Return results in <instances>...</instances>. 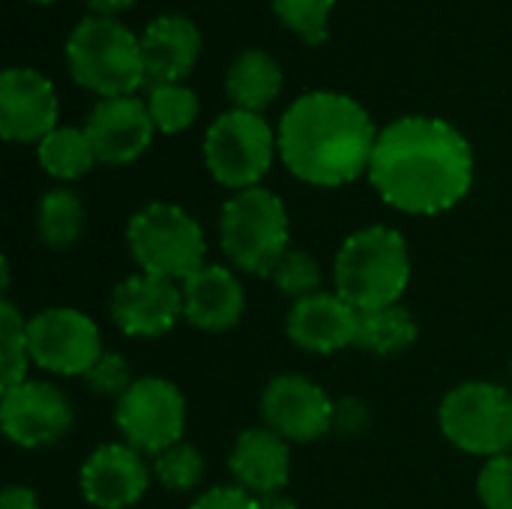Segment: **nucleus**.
<instances>
[{
  "label": "nucleus",
  "mask_w": 512,
  "mask_h": 509,
  "mask_svg": "<svg viewBox=\"0 0 512 509\" xmlns=\"http://www.w3.org/2000/svg\"><path fill=\"white\" fill-rule=\"evenodd\" d=\"M108 312L114 327L129 339H159L183 318V291L177 282L135 273L114 285Z\"/></svg>",
  "instance_id": "13"
},
{
  "label": "nucleus",
  "mask_w": 512,
  "mask_h": 509,
  "mask_svg": "<svg viewBox=\"0 0 512 509\" xmlns=\"http://www.w3.org/2000/svg\"><path fill=\"white\" fill-rule=\"evenodd\" d=\"M438 426L468 456H507L512 453V393L495 381H465L441 399Z\"/></svg>",
  "instance_id": "7"
},
{
  "label": "nucleus",
  "mask_w": 512,
  "mask_h": 509,
  "mask_svg": "<svg viewBox=\"0 0 512 509\" xmlns=\"http://www.w3.org/2000/svg\"><path fill=\"white\" fill-rule=\"evenodd\" d=\"M258 509H300V507H297V501H294V498H288V495L276 492V495H264V498H258Z\"/></svg>",
  "instance_id": "36"
},
{
  "label": "nucleus",
  "mask_w": 512,
  "mask_h": 509,
  "mask_svg": "<svg viewBox=\"0 0 512 509\" xmlns=\"http://www.w3.org/2000/svg\"><path fill=\"white\" fill-rule=\"evenodd\" d=\"M150 474L144 453L129 444H102L93 450L81 468V495L96 509H129L135 507L147 489Z\"/></svg>",
  "instance_id": "16"
},
{
  "label": "nucleus",
  "mask_w": 512,
  "mask_h": 509,
  "mask_svg": "<svg viewBox=\"0 0 512 509\" xmlns=\"http://www.w3.org/2000/svg\"><path fill=\"white\" fill-rule=\"evenodd\" d=\"M75 423L69 396L45 381H21L0 393V429L21 450L57 444Z\"/></svg>",
  "instance_id": "11"
},
{
  "label": "nucleus",
  "mask_w": 512,
  "mask_h": 509,
  "mask_svg": "<svg viewBox=\"0 0 512 509\" xmlns=\"http://www.w3.org/2000/svg\"><path fill=\"white\" fill-rule=\"evenodd\" d=\"M357 309L339 294L318 291L291 306L285 330L288 339L309 354H336L357 339Z\"/></svg>",
  "instance_id": "18"
},
{
  "label": "nucleus",
  "mask_w": 512,
  "mask_h": 509,
  "mask_svg": "<svg viewBox=\"0 0 512 509\" xmlns=\"http://www.w3.org/2000/svg\"><path fill=\"white\" fill-rule=\"evenodd\" d=\"M87 6H90V12L93 15H117V12H123V9H129L135 0H84Z\"/></svg>",
  "instance_id": "35"
},
{
  "label": "nucleus",
  "mask_w": 512,
  "mask_h": 509,
  "mask_svg": "<svg viewBox=\"0 0 512 509\" xmlns=\"http://www.w3.org/2000/svg\"><path fill=\"white\" fill-rule=\"evenodd\" d=\"M219 243L237 270L270 276L291 249V222L282 198L264 186L234 192L219 213Z\"/></svg>",
  "instance_id": "5"
},
{
  "label": "nucleus",
  "mask_w": 512,
  "mask_h": 509,
  "mask_svg": "<svg viewBox=\"0 0 512 509\" xmlns=\"http://www.w3.org/2000/svg\"><path fill=\"white\" fill-rule=\"evenodd\" d=\"M0 509H39V498L27 486H6L0 495Z\"/></svg>",
  "instance_id": "34"
},
{
  "label": "nucleus",
  "mask_w": 512,
  "mask_h": 509,
  "mask_svg": "<svg viewBox=\"0 0 512 509\" xmlns=\"http://www.w3.org/2000/svg\"><path fill=\"white\" fill-rule=\"evenodd\" d=\"M477 495L486 509H512V453L486 459L477 474Z\"/></svg>",
  "instance_id": "31"
},
{
  "label": "nucleus",
  "mask_w": 512,
  "mask_h": 509,
  "mask_svg": "<svg viewBox=\"0 0 512 509\" xmlns=\"http://www.w3.org/2000/svg\"><path fill=\"white\" fill-rule=\"evenodd\" d=\"M276 138L279 156L297 180L336 189L369 174L378 129L357 99L315 90L291 102L279 120Z\"/></svg>",
  "instance_id": "2"
},
{
  "label": "nucleus",
  "mask_w": 512,
  "mask_h": 509,
  "mask_svg": "<svg viewBox=\"0 0 512 509\" xmlns=\"http://www.w3.org/2000/svg\"><path fill=\"white\" fill-rule=\"evenodd\" d=\"M369 183L393 210L438 216L471 192L474 150L441 117H399L378 132Z\"/></svg>",
  "instance_id": "1"
},
{
  "label": "nucleus",
  "mask_w": 512,
  "mask_h": 509,
  "mask_svg": "<svg viewBox=\"0 0 512 509\" xmlns=\"http://www.w3.org/2000/svg\"><path fill=\"white\" fill-rule=\"evenodd\" d=\"M228 471L249 495H276L291 477V444L267 426L246 429L228 453Z\"/></svg>",
  "instance_id": "20"
},
{
  "label": "nucleus",
  "mask_w": 512,
  "mask_h": 509,
  "mask_svg": "<svg viewBox=\"0 0 512 509\" xmlns=\"http://www.w3.org/2000/svg\"><path fill=\"white\" fill-rule=\"evenodd\" d=\"M189 509H258V498L240 486H216L198 495Z\"/></svg>",
  "instance_id": "33"
},
{
  "label": "nucleus",
  "mask_w": 512,
  "mask_h": 509,
  "mask_svg": "<svg viewBox=\"0 0 512 509\" xmlns=\"http://www.w3.org/2000/svg\"><path fill=\"white\" fill-rule=\"evenodd\" d=\"M60 102L54 84L30 69L9 66L0 75V135L12 144H39L57 129Z\"/></svg>",
  "instance_id": "14"
},
{
  "label": "nucleus",
  "mask_w": 512,
  "mask_h": 509,
  "mask_svg": "<svg viewBox=\"0 0 512 509\" xmlns=\"http://www.w3.org/2000/svg\"><path fill=\"white\" fill-rule=\"evenodd\" d=\"M270 279H273V285H276L285 297H291L294 303L321 291V267H318V261H315L309 252H303V249H288V252L276 261Z\"/></svg>",
  "instance_id": "29"
},
{
  "label": "nucleus",
  "mask_w": 512,
  "mask_h": 509,
  "mask_svg": "<svg viewBox=\"0 0 512 509\" xmlns=\"http://www.w3.org/2000/svg\"><path fill=\"white\" fill-rule=\"evenodd\" d=\"M204 471H207V465H204L201 450L186 444V441L174 444L171 450H165V453H159L153 459V477L168 492H192V489H198L201 480H204Z\"/></svg>",
  "instance_id": "27"
},
{
  "label": "nucleus",
  "mask_w": 512,
  "mask_h": 509,
  "mask_svg": "<svg viewBox=\"0 0 512 509\" xmlns=\"http://www.w3.org/2000/svg\"><path fill=\"white\" fill-rule=\"evenodd\" d=\"M36 159L48 177L57 180H78L96 165L93 144L84 129L57 126L36 144Z\"/></svg>",
  "instance_id": "24"
},
{
  "label": "nucleus",
  "mask_w": 512,
  "mask_h": 509,
  "mask_svg": "<svg viewBox=\"0 0 512 509\" xmlns=\"http://www.w3.org/2000/svg\"><path fill=\"white\" fill-rule=\"evenodd\" d=\"M84 384L90 393L96 396H105V399H120L132 384V372H129V363L123 354H114V351H105L87 372H84Z\"/></svg>",
  "instance_id": "30"
},
{
  "label": "nucleus",
  "mask_w": 512,
  "mask_h": 509,
  "mask_svg": "<svg viewBox=\"0 0 512 509\" xmlns=\"http://www.w3.org/2000/svg\"><path fill=\"white\" fill-rule=\"evenodd\" d=\"M276 153L279 138L258 111L231 108L219 114L204 135V165L210 177L234 192L258 186Z\"/></svg>",
  "instance_id": "8"
},
{
  "label": "nucleus",
  "mask_w": 512,
  "mask_h": 509,
  "mask_svg": "<svg viewBox=\"0 0 512 509\" xmlns=\"http://www.w3.org/2000/svg\"><path fill=\"white\" fill-rule=\"evenodd\" d=\"M87 210L72 189H51L36 207V234L48 249H69L81 240Z\"/></svg>",
  "instance_id": "23"
},
{
  "label": "nucleus",
  "mask_w": 512,
  "mask_h": 509,
  "mask_svg": "<svg viewBox=\"0 0 512 509\" xmlns=\"http://www.w3.org/2000/svg\"><path fill=\"white\" fill-rule=\"evenodd\" d=\"M336 402L303 375H276L261 396V420L288 444H312L333 432Z\"/></svg>",
  "instance_id": "12"
},
{
  "label": "nucleus",
  "mask_w": 512,
  "mask_h": 509,
  "mask_svg": "<svg viewBox=\"0 0 512 509\" xmlns=\"http://www.w3.org/2000/svg\"><path fill=\"white\" fill-rule=\"evenodd\" d=\"M369 426V405L363 399H354V396H345L336 402V411H333V432H339L342 438H354V435H363Z\"/></svg>",
  "instance_id": "32"
},
{
  "label": "nucleus",
  "mask_w": 512,
  "mask_h": 509,
  "mask_svg": "<svg viewBox=\"0 0 512 509\" xmlns=\"http://www.w3.org/2000/svg\"><path fill=\"white\" fill-rule=\"evenodd\" d=\"M414 342H417V321L402 303L357 315L354 348H363L375 357H396L408 351Z\"/></svg>",
  "instance_id": "22"
},
{
  "label": "nucleus",
  "mask_w": 512,
  "mask_h": 509,
  "mask_svg": "<svg viewBox=\"0 0 512 509\" xmlns=\"http://www.w3.org/2000/svg\"><path fill=\"white\" fill-rule=\"evenodd\" d=\"M336 294L357 312L396 306L411 282V252L402 231L369 225L345 237L333 264Z\"/></svg>",
  "instance_id": "3"
},
{
  "label": "nucleus",
  "mask_w": 512,
  "mask_h": 509,
  "mask_svg": "<svg viewBox=\"0 0 512 509\" xmlns=\"http://www.w3.org/2000/svg\"><path fill=\"white\" fill-rule=\"evenodd\" d=\"M30 345H27V321L15 309V303H0V390H12L27 381L30 366Z\"/></svg>",
  "instance_id": "25"
},
{
  "label": "nucleus",
  "mask_w": 512,
  "mask_h": 509,
  "mask_svg": "<svg viewBox=\"0 0 512 509\" xmlns=\"http://www.w3.org/2000/svg\"><path fill=\"white\" fill-rule=\"evenodd\" d=\"M126 243L141 273L186 282L207 264V237L201 222L177 204H144L126 225Z\"/></svg>",
  "instance_id": "6"
},
{
  "label": "nucleus",
  "mask_w": 512,
  "mask_h": 509,
  "mask_svg": "<svg viewBox=\"0 0 512 509\" xmlns=\"http://www.w3.org/2000/svg\"><path fill=\"white\" fill-rule=\"evenodd\" d=\"M114 426L123 444L144 456H159L183 441L186 432V399L168 378L144 375L117 399Z\"/></svg>",
  "instance_id": "9"
},
{
  "label": "nucleus",
  "mask_w": 512,
  "mask_h": 509,
  "mask_svg": "<svg viewBox=\"0 0 512 509\" xmlns=\"http://www.w3.org/2000/svg\"><path fill=\"white\" fill-rule=\"evenodd\" d=\"M183 291V321L204 333H225L240 324L246 312V291L231 267L204 264L186 282Z\"/></svg>",
  "instance_id": "17"
},
{
  "label": "nucleus",
  "mask_w": 512,
  "mask_h": 509,
  "mask_svg": "<svg viewBox=\"0 0 512 509\" xmlns=\"http://www.w3.org/2000/svg\"><path fill=\"white\" fill-rule=\"evenodd\" d=\"M282 84H285V72L279 60L261 48L240 51L225 72V93L234 102V108L243 111L261 114L282 93Z\"/></svg>",
  "instance_id": "21"
},
{
  "label": "nucleus",
  "mask_w": 512,
  "mask_h": 509,
  "mask_svg": "<svg viewBox=\"0 0 512 509\" xmlns=\"http://www.w3.org/2000/svg\"><path fill=\"white\" fill-rule=\"evenodd\" d=\"M333 6L336 0H273V12L279 15V21L288 30L300 33L309 45L327 42Z\"/></svg>",
  "instance_id": "28"
},
{
  "label": "nucleus",
  "mask_w": 512,
  "mask_h": 509,
  "mask_svg": "<svg viewBox=\"0 0 512 509\" xmlns=\"http://www.w3.org/2000/svg\"><path fill=\"white\" fill-rule=\"evenodd\" d=\"M30 3H54V0H30Z\"/></svg>",
  "instance_id": "37"
},
{
  "label": "nucleus",
  "mask_w": 512,
  "mask_h": 509,
  "mask_svg": "<svg viewBox=\"0 0 512 509\" xmlns=\"http://www.w3.org/2000/svg\"><path fill=\"white\" fill-rule=\"evenodd\" d=\"M66 66L78 87L114 99L135 96L147 81L141 36L111 15L81 18L66 39Z\"/></svg>",
  "instance_id": "4"
},
{
  "label": "nucleus",
  "mask_w": 512,
  "mask_h": 509,
  "mask_svg": "<svg viewBox=\"0 0 512 509\" xmlns=\"http://www.w3.org/2000/svg\"><path fill=\"white\" fill-rule=\"evenodd\" d=\"M81 129L87 132L96 162L102 165H132L144 156L156 132L147 102L138 96H114L96 102Z\"/></svg>",
  "instance_id": "15"
},
{
  "label": "nucleus",
  "mask_w": 512,
  "mask_h": 509,
  "mask_svg": "<svg viewBox=\"0 0 512 509\" xmlns=\"http://www.w3.org/2000/svg\"><path fill=\"white\" fill-rule=\"evenodd\" d=\"M147 84H180L201 57V30L180 12L156 15L141 33Z\"/></svg>",
  "instance_id": "19"
},
{
  "label": "nucleus",
  "mask_w": 512,
  "mask_h": 509,
  "mask_svg": "<svg viewBox=\"0 0 512 509\" xmlns=\"http://www.w3.org/2000/svg\"><path fill=\"white\" fill-rule=\"evenodd\" d=\"M30 360L54 375H81L105 354L102 333L90 315L69 306H51L27 318Z\"/></svg>",
  "instance_id": "10"
},
{
  "label": "nucleus",
  "mask_w": 512,
  "mask_h": 509,
  "mask_svg": "<svg viewBox=\"0 0 512 509\" xmlns=\"http://www.w3.org/2000/svg\"><path fill=\"white\" fill-rule=\"evenodd\" d=\"M144 102H147L156 132H162V135H177V132L189 129L198 117V96L183 81L180 84H150Z\"/></svg>",
  "instance_id": "26"
}]
</instances>
